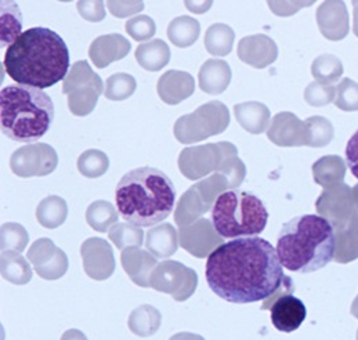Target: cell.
Masks as SVG:
<instances>
[{
    "label": "cell",
    "mask_w": 358,
    "mask_h": 340,
    "mask_svg": "<svg viewBox=\"0 0 358 340\" xmlns=\"http://www.w3.org/2000/svg\"><path fill=\"white\" fill-rule=\"evenodd\" d=\"M205 277L219 297L236 304L267 300L288 280L277 249L260 236L220 245L208 256Z\"/></svg>",
    "instance_id": "6da1fadb"
},
{
    "label": "cell",
    "mask_w": 358,
    "mask_h": 340,
    "mask_svg": "<svg viewBox=\"0 0 358 340\" xmlns=\"http://www.w3.org/2000/svg\"><path fill=\"white\" fill-rule=\"evenodd\" d=\"M4 71L18 85L48 89L66 78L69 52L60 35L49 28H29L7 48Z\"/></svg>",
    "instance_id": "7a4b0ae2"
},
{
    "label": "cell",
    "mask_w": 358,
    "mask_h": 340,
    "mask_svg": "<svg viewBox=\"0 0 358 340\" xmlns=\"http://www.w3.org/2000/svg\"><path fill=\"white\" fill-rule=\"evenodd\" d=\"M115 201L122 219L127 223L155 226L173 212L176 190L162 170L144 167L130 170L120 178Z\"/></svg>",
    "instance_id": "3957f363"
},
{
    "label": "cell",
    "mask_w": 358,
    "mask_h": 340,
    "mask_svg": "<svg viewBox=\"0 0 358 340\" xmlns=\"http://www.w3.org/2000/svg\"><path fill=\"white\" fill-rule=\"evenodd\" d=\"M275 249L284 269L300 274L318 271L335 257V228L317 215L296 216L281 228Z\"/></svg>",
    "instance_id": "277c9868"
},
{
    "label": "cell",
    "mask_w": 358,
    "mask_h": 340,
    "mask_svg": "<svg viewBox=\"0 0 358 340\" xmlns=\"http://www.w3.org/2000/svg\"><path fill=\"white\" fill-rule=\"evenodd\" d=\"M53 119V101L43 90L24 85H10L1 89V133L13 141L34 144L48 133Z\"/></svg>",
    "instance_id": "5b68a950"
},
{
    "label": "cell",
    "mask_w": 358,
    "mask_h": 340,
    "mask_svg": "<svg viewBox=\"0 0 358 340\" xmlns=\"http://www.w3.org/2000/svg\"><path fill=\"white\" fill-rule=\"evenodd\" d=\"M267 220L264 204L246 191L229 190L212 208V223L223 238L257 236L267 226Z\"/></svg>",
    "instance_id": "8992f818"
},
{
    "label": "cell",
    "mask_w": 358,
    "mask_h": 340,
    "mask_svg": "<svg viewBox=\"0 0 358 340\" xmlns=\"http://www.w3.org/2000/svg\"><path fill=\"white\" fill-rule=\"evenodd\" d=\"M237 153V147L229 141L188 147L180 153L179 169L188 180H199L213 171L220 173L227 177L231 188H237L246 174Z\"/></svg>",
    "instance_id": "52a82bcc"
},
{
    "label": "cell",
    "mask_w": 358,
    "mask_h": 340,
    "mask_svg": "<svg viewBox=\"0 0 358 340\" xmlns=\"http://www.w3.org/2000/svg\"><path fill=\"white\" fill-rule=\"evenodd\" d=\"M230 125L229 108L222 101H209L192 113L182 115L175 123L173 133L181 144L203 141L222 134Z\"/></svg>",
    "instance_id": "ba28073f"
},
{
    "label": "cell",
    "mask_w": 358,
    "mask_h": 340,
    "mask_svg": "<svg viewBox=\"0 0 358 340\" xmlns=\"http://www.w3.org/2000/svg\"><path fill=\"white\" fill-rule=\"evenodd\" d=\"M104 83L92 69L87 61H76L62 83V94L68 96V108L75 116H86L93 113Z\"/></svg>",
    "instance_id": "9c48e42d"
},
{
    "label": "cell",
    "mask_w": 358,
    "mask_h": 340,
    "mask_svg": "<svg viewBox=\"0 0 358 340\" xmlns=\"http://www.w3.org/2000/svg\"><path fill=\"white\" fill-rule=\"evenodd\" d=\"M230 188L231 187L227 177L220 173H215L191 185L178 202L175 211L176 225L182 228L199 220L203 213L213 208L216 199Z\"/></svg>",
    "instance_id": "30bf717a"
},
{
    "label": "cell",
    "mask_w": 358,
    "mask_h": 340,
    "mask_svg": "<svg viewBox=\"0 0 358 340\" xmlns=\"http://www.w3.org/2000/svg\"><path fill=\"white\" fill-rule=\"evenodd\" d=\"M150 286L158 292L171 295L176 302H185L196 290L198 276L195 270L180 262L166 260L158 263L154 269Z\"/></svg>",
    "instance_id": "8fae6325"
},
{
    "label": "cell",
    "mask_w": 358,
    "mask_h": 340,
    "mask_svg": "<svg viewBox=\"0 0 358 340\" xmlns=\"http://www.w3.org/2000/svg\"><path fill=\"white\" fill-rule=\"evenodd\" d=\"M59 165L56 150L46 143L27 144L10 157V169L18 177H42L52 174Z\"/></svg>",
    "instance_id": "7c38bea8"
},
{
    "label": "cell",
    "mask_w": 358,
    "mask_h": 340,
    "mask_svg": "<svg viewBox=\"0 0 358 340\" xmlns=\"http://www.w3.org/2000/svg\"><path fill=\"white\" fill-rule=\"evenodd\" d=\"M27 257L36 274L43 280H59L68 271V256L50 238L36 239L27 252Z\"/></svg>",
    "instance_id": "4fadbf2b"
},
{
    "label": "cell",
    "mask_w": 358,
    "mask_h": 340,
    "mask_svg": "<svg viewBox=\"0 0 358 340\" xmlns=\"http://www.w3.org/2000/svg\"><path fill=\"white\" fill-rule=\"evenodd\" d=\"M179 241L184 250L198 259H205L223 245V236L216 231L212 220L205 218L180 228Z\"/></svg>",
    "instance_id": "5bb4252c"
},
{
    "label": "cell",
    "mask_w": 358,
    "mask_h": 340,
    "mask_svg": "<svg viewBox=\"0 0 358 340\" xmlns=\"http://www.w3.org/2000/svg\"><path fill=\"white\" fill-rule=\"evenodd\" d=\"M80 256L85 273L96 280L106 281L115 271V256L108 241L103 238H89L80 245Z\"/></svg>",
    "instance_id": "9a60e30c"
},
{
    "label": "cell",
    "mask_w": 358,
    "mask_h": 340,
    "mask_svg": "<svg viewBox=\"0 0 358 340\" xmlns=\"http://www.w3.org/2000/svg\"><path fill=\"white\" fill-rule=\"evenodd\" d=\"M263 310L271 311V323L277 331L291 334L300 328L307 317L304 303L292 293L280 295Z\"/></svg>",
    "instance_id": "2e32d148"
},
{
    "label": "cell",
    "mask_w": 358,
    "mask_h": 340,
    "mask_svg": "<svg viewBox=\"0 0 358 340\" xmlns=\"http://www.w3.org/2000/svg\"><path fill=\"white\" fill-rule=\"evenodd\" d=\"M120 263L133 283L141 288H150L151 274L158 266L154 255L140 248H126L120 253Z\"/></svg>",
    "instance_id": "e0dca14e"
},
{
    "label": "cell",
    "mask_w": 358,
    "mask_h": 340,
    "mask_svg": "<svg viewBox=\"0 0 358 340\" xmlns=\"http://www.w3.org/2000/svg\"><path fill=\"white\" fill-rule=\"evenodd\" d=\"M157 90L164 103L178 106L192 96L195 90V80L188 72L171 69L159 78Z\"/></svg>",
    "instance_id": "ac0fdd59"
},
{
    "label": "cell",
    "mask_w": 358,
    "mask_h": 340,
    "mask_svg": "<svg viewBox=\"0 0 358 340\" xmlns=\"http://www.w3.org/2000/svg\"><path fill=\"white\" fill-rule=\"evenodd\" d=\"M131 49L130 42L120 34H110L96 38L90 48L89 57L97 68H107L111 62L122 59Z\"/></svg>",
    "instance_id": "d6986e66"
},
{
    "label": "cell",
    "mask_w": 358,
    "mask_h": 340,
    "mask_svg": "<svg viewBox=\"0 0 358 340\" xmlns=\"http://www.w3.org/2000/svg\"><path fill=\"white\" fill-rule=\"evenodd\" d=\"M238 57L245 64L255 68H264L277 57L274 42L264 35H253L241 39L238 43Z\"/></svg>",
    "instance_id": "ffe728a7"
},
{
    "label": "cell",
    "mask_w": 358,
    "mask_h": 340,
    "mask_svg": "<svg viewBox=\"0 0 358 340\" xmlns=\"http://www.w3.org/2000/svg\"><path fill=\"white\" fill-rule=\"evenodd\" d=\"M230 83L231 68L226 61L210 58L202 64L198 73V85L202 92L216 96L226 92Z\"/></svg>",
    "instance_id": "44dd1931"
},
{
    "label": "cell",
    "mask_w": 358,
    "mask_h": 340,
    "mask_svg": "<svg viewBox=\"0 0 358 340\" xmlns=\"http://www.w3.org/2000/svg\"><path fill=\"white\" fill-rule=\"evenodd\" d=\"M179 243L178 229L169 223H162L147 232L145 246L147 250L155 257H171L178 252Z\"/></svg>",
    "instance_id": "7402d4cb"
},
{
    "label": "cell",
    "mask_w": 358,
    "mask_h": 340,
    "mask_svg": "<svg viewBox=\"0 0 358 340\" xmlns=\"http://www.w3.org/2000/svg\"><path fill=\"white\" fill-rule=\"evenodd\" d=\"M162 323V316L158 309L151 304H141L136 307L127 320L130 332L140 338H148L158 332Z\"/></svg>",
    "instance_id": "603a6c76"
},
{
    "label": "cell",
    "mask_w": 358,
    "mask_h": 340,
    "mask_svg": "<svg viewBox=\"0 0 358 340\" xmlns=\"http://www.w3.org/2000/svg\"><path fill=\"white\" fill-rule=\"evenodd\" d=\"M134 56L140 66L151 72H158L169 64L171 49L162 39H152L151 42L138 45Z\"/></svg>",
    "instance_id": "cb8c5ba5"
},
{
    "label": "cell",
    "mask_w": 358,
    "mask_h": 340,
    "mask_svg": "<svg viewBox=\"0 0 358 340\" xmlns=\"http://www.w3.org/2000/svg\"><path fill=\"white\" fill-rule=\"evenodd\" d=\"M234 115L239 125L249 133L259 134L264 132L270 113L264 104L250 101L234 106Z\"/></svg>",
    "instance_id": "d4e9b609"
},
{
    "label": "cell",
    "mask_w": 358,
    "mask_h": 340,
    "mask_svg": "<svg viewBox=\"0 0 358 340\" xmlns=\"http://www.w3.org/2000/svg\"><path fill=\"white\" fill-rule=\"evenodd\" d=\"M0 273L6 281L14 285H25L32 280V269L18 252H1Z\"/></svg>",
    "instance_id": "484cf974"
},
{
    "label": "cell",
    "mask_w": 358,
    "mask_h": 340,
    "mask_svg": "<svg viewBox=\"0 0 358 340\" xmlns=\"http://www.w3.org/2000/svg\"><path fill=\"white\" fill-rule=\"evenodd\" d=\"M68 216V205L65 199L50 195L42 199L36 208V219L41 226L55 229L64 225Z\"/></svg>",
    "instance_id": "4316f807"
},
{
    "label": "cell",
    "mask_w": 358,
    "mask_h": 340,
    "mask_svg": "<svg viewBox=\"0 0 358 340\" xmlns=\"http://www.w3.org/2000/svg\"><path fill=\"white\" fill-rule=\"evenodd\" d=\"M236 32L227 24H213L205 34V48L215 57L229 56L233 50Z\"/></svg>",
    "instance_id": "83f0119b"
},
{
    "label": "cell",
    "mask_w": 358,
    "mask_h": 340,
    "mask_svg": "<svg viewBox=\"0 0 358 340\" xmlns=\"http://www.w3.org/2000/svg\"><path fill=\"white\" fill-rule=\"evenodd\" d=\"M201 34V24L198 20L181 15L175 18L168 27V38L178 48H189L192 46Z\"/></svg>",
    "instance_id": "f1b7e54d"
},
{
    "label": "cell",
    "mask_w": 358,
    "mask_h": 340,
    "mask_svg": "<svg viewBox=\"0 0 358 340\" xmlns=\"http://www.w3.org/2000/svg\"><path fill=\"white\" fill-rule=\"evenodd\" d=\"M86 222L99 232H107L118 223V211L108 201H96L86 211Z\"/></svg>",
    "instance_id": "f546056e"
},
{
    "label": "cell",
    "mask_w": 358,
    "mask_h": 340,
    "mask_svg": "<svg viewBox=\"0 0 358 340\" xmlns=\"http://www.w3.org/2000/svg\"><path fill=\"white\" fill-rule=\"evenodd\" d=\"M299 122L291 113H280L274 118L268 130V137L278 146L299 144L296 141V126Z\"/></svg>",
    "instance_id": "4dcf8cb0"
},
{
    "label": "cell",
    "mask_w": 358,
    "mask_h": 340,
    "mask_svg": "<svg viewBox=\"0 0 358 340\" xmlns=\"http://www.w3.org/2000/svg\"><path fill=\"white\" fill-rule=\"evenodd\" d=\"M108 238L120 250L126 248H140L144 242V231L141 227L127 222L117 223L108 231Z\"/></svg>",
    "instance_id": "1f68e13d"
},
{
    "label": "cell",
    "mask_w": 358,
    "mask_h": 340,
    "mask_svg": "<svg viewBox=\"0 0 358 340\" xmlns=\"http://www.w3.org/2000/svg\"><path fill=\"white\" fill-rule=\"evenodd\" d=\"M76 167L80 174L89 178H97L107 173L110 160L106 153L100 150H87L78 158Z\"/></svg>",
    "instance_id": "d6a6232c"
},
{
    "label": "cell",
    "mask_w": 358,
    "mask_h": 340,
    "mask_svg": "<svg viewBox=\"0 0 358 340\" xmlns=\"http://www.w3.org/2000/svg\"><path fill=\"white\" fill-rule=\"evenodd\" d=\"M29 241L28 231L18 223H4L0 227L1 252H24Z\"/></svg>",
    "instance_id": "836d02e7"
},
{
    "label": "cell",
    "mask_w": 358,
    "mask_h": 340,
    "mask_svg": "<svg viewBox=\"0 0 358 340\" xmlns=\"http://www.w3.org/2000/svg\"><path fill=\"white\" fill-rule=\"evenodd\" d=\"M136 87L137 82L131 75L123 72L114 73L106 82L104 96L111 101H123L133 96Z\"/></svg>",
    "instance_id": "e575fe53"
},
{
    "label": "cell",
    "mask_w": 358,
    "mask_h": 340,
    "mask_svg": "<svg viewBox=\"0 0 358 340\" xmlns=\"http://www.w3.org/2000/svg\"><path fill=\"white\" fill-rule=\"evenodd\" d=\"M126 32L136 42L150 41L157 32L155 21L148 15H137L126 21Z\"/></svg>",
    "instance_id": "d590c367"
},
{
    "label": "cell",
    "mask_w": 358,
    "mask_h": 340,
    "mask_svg": "<svg viewBox=\"0 0 358 340\" xmlns=\"http://www.w3.org/2000/svg\"><path fill=\"white\" fill-rule=\"evenodd\" d=\"M79 14L90 21V22H100L106 18V8H104V3L97 0H82L78 1L76 4Z\"/></svg>",
    "instance_id": "8d00e7d4"
},
{
    "label": "cell",
    "mask_w": 358,
    "mask_h": 340,
    "mask_svg": "<svg viewBox=\"0 0 358 340\" xmlns=\"http://www.w3.org/2000/svg\"><path fill=\"white\" fill-rule=\"evenodd\" d=\"M111 14L115 17H127L131 14H136L144 8L143 1H108L107 3Z\"/></svg>",
    "instance_id": "74e56055"
},
{
    "label": "cell",
    "mask_w": 358,
    "mask_h": 340,
    "mask_svg": "<svg viewBox=\"0 0 358 340\" xmlns=\"http://www.w3.org/2000/svg\"><path fill=\"white\" fill-rule=\"evenodd\" d=\"M345 157H346L348 168L358 180V129L348 141Z\"/></svg>",
    "instance_id": "f35d334b"
},
{
    "label": "cell",
    "mask_w": 358,
    "mask_h": 340,
    "mask_svg": "<svg viewBox=\"0 0 358 340\" xmlns=\"http://www.w3.org/2000/svg\"><path fill=\"white\" fill-rule=\"evenodd\" d=\"M61 340H87V337L79 330H68L62 334Z\"/></svg>",
    "instance_id": "ab89813d"
},
{
    "label": "cell",
    "mask_w": 358,
    "mask_h": 340,
    "mask_svg": "<svg viewBox=\"0 0 358 340\" xmlns=\"http://www.w3.org/2000/svg\"><path fill=\"white\" fill-rule=\"evenodd\" d=\"M169 340H205L201 335L196 334H191V332H180L173 335Z\"/></svg>",
    "instance_id": "60d3db41"
}]
</instances>
